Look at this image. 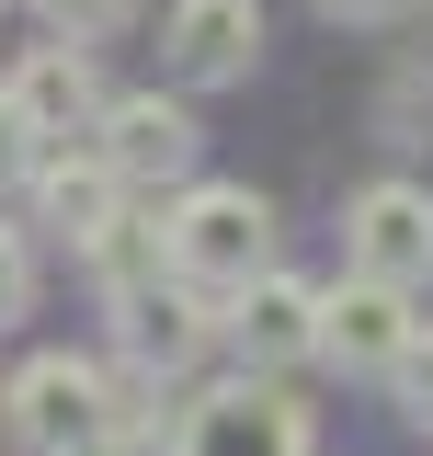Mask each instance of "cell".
Instances as JSON below:
<instances>
[{
  "instance_id": "6da1fadb",
  "label": "cell",
  "mask_w": 433,
  "mask_h": 456,
  "mask_svg": "<svg viewBox=\"0 0 433 456\" xmlns=\"http://www.w3.org/2000/svg\"><path fill=\"white\" fill-rule=\"evenodd\" d=\"M160 251L183 285H206V297H240V285L274 263V206L251 183H183L160 206Z\"/></svg>"
},
{
  "instance_id": "7a4b0ae2",
  "label": "cell",
  "mask_w": 433,
  "mask_h": 456,
  "mask_svg": "<svg viewBox=\"0 0 433 456\" xmlns=\"http://www.w3.org/2000/svg\"><path fill=\"white\" fill-rule=\"evenodd\" d=\"M0 422H12L35 456H92L114 434V377L92 365V354H35V365L0 388Z\"/></svg>"
},
{
  "instance_id": "3957f363",
  "label": "cell",
  "mask_w": 433,
  "mask_h": 456,
  "mask_svg": "<svg viewBox=\"0 0 433 456\" xmlns=\"http://www.w3.org/2000/svg\"><path fill=\"white\" fill-rule=\"evenodd\" d=\"M171 456H308V411H297V388H274L251 365L171 411Z\"/></svg>"
},
{
  "instance_id": "277c9868",
  "label": "cell",
  "mask_w": 433,
  "mask_h": 456,
  "mask_svg": "<svg viewBox=\"0 0 433 456\" xmlns=\"http://www.w3.org/2000/svg\"><path fill=\"white\" fill-rule=\"evenodd\" d=\"M92 137H103V160L137 183V194H183L194 183V149H206V126H194V103L183 92H114L103 114H92Z\"/></svg>"
},
{
  "instance_id": "5b68a950",
  "label": "cell",
  "mask_w": 433,
  "mask_h": 456,
  "mask_svg": "<svg viewBox=\"0 0 433 456\" xmlns=\"http://www.w3.org/2000/svg\"><path fill=\"white\" fill-rule=\"evenodd\" d=\"M216 308H228V297H206V285H183V274L160 263L149 285H126V297H114V342H126V365L171 377V365H194L206 342H228Z\"/></svg>"
},
{
  "instance_id": "8992f818",
  "label": "cell",
  "mask_w": 433,
  "mask_h": 456,
  "mask_svg": "<svg viewBox=\"0 0 433 456\" xmlns=\"http://www.w3.org/2000/svg\"><path fill=\"white\" fill-rule=\"evenodd\" d=\"M342 263L422 297L433 285V183H365V194L342 206Z\"/></svg>"
},
{
  "instance_id": "52a82bcc",
  "label": "cell",
  "mask_w": 433,
  "mask_h": 456,
  "mask_svg": "<svg viewBox=\"0 0 433 456\" xmlns=\"http://www.w3.org/2000/svg\"><path fill=\"white\" fill-rule=\"evenodd\" d=\"M411 331H422L411 320V285H388V274L320 285V365H342V377H388Z\"/></svg>"
},
{
  "instance_id": "ba28073f",
  "label": "cell",
  "mask_w": 433,
  "mask_h": 456,
  "mask_svg": "<svg viewBox=\"0 0 433 456\" xmlns=\"http://www.w3.org/2000/svg\"><path fill=\"white\" fill-rule=\"evenodd\" d=\"M160 57L183 92H228L263 69V0H171L160 23Z\"/></svg>"
},
{
  "instance_id": "9c48e42d",
  "label": "cell",
  "mask_w": 433,
  "mask_h": 456,
  "mask_svg": "<svg viewBox=\"0 0 433 456\" xmlns=\"http://www.w3.org/2000/svg\"><path fill=\"white\" fill-rule=\"evenodd\" d=\"M23 194H35V228H57L69 251H92V240L126 217V194H137V183L103 160V137H92V149H69V137H57L46 160H35V183H23Z\"/></svg>"
},
{
  "instance_id": "30bf717a",
  "label": "cell",
  "mask_w": 433,
  "mask_h": 456,
  "mask_svg": "<svg viewBox=\"0 0 433 456\" xmlns=\"http://www.w3.org/2000/svg\"><path fill=\"white\" fill-rule=\"evenodd\" d=\"M228 342H240V365H263V377H285V365H308L320 354V285L308 274H251L240 297H228Z\"/></svg>"
},
{
  "instance_id": "8fae6325",
  "label": "cell",
  "mask_w": 433,
  "mask_h": 456,
  "mask_svg": "<svg viewBox=\"0 0 433 456\" xmlns=\"http://www.w3.org/2000/svg\"><path fill=\"white\" fill-rule=\"evenodd\" d=\"M12 103L35 114L46 137H92V114H103V80H92V46H35L23 69H12Z\"/></svg>"
},
{
  "instance_id": "7c38bea8",
  "label": "cell",
  "mask_w": 433,
  "mask_h": 456,
  "mask_svg": "<svg viewBox=\"0 0 433 456\" xmlns=\"http://www.w3.org/2000/svg\"><path fill=\"white\" fill-rule=\"evenodd\" d=\"M57 137L46 126H35V114L12 103V80H0V194H23V183H35V160H46Z\"/></svg>"
},
{
  "instance_id": "4fadbf2b",
  "label": "cell",
  "mask_w": 433,
  "mask_h": 456,
  "mask_svg": "<svg viewBox=\"0 0 433 456\" xmlns=\"http://www.w3.org/2000/svg\"><path fill=\"white\" fill-rule=\"evenodd\" d=\"M35 12H46V35H69V46H103V35L137 23V0H35Z\"/></svg>"
},
{
  "instance_id": "5bb4252c",
  "label": "cell",
  "mask_w": 433,
  "mask_h": 456,
  "mask_svg": "<svg viewBox=\"0 0 433 456\" xmlns=\"http://www.w3.org/2000/svg\"><path fill=\"white\" fill-rule=\"evenodd\" d=\"M388 399H399V411L433 434V331H411V342H399V365H388Z\"/></svg>"
},
{
  "instance_id": "9a60e30c",
  "label": "cell",
  "mask_w": 433,
  "mask_h": 456,
  "mask_svg": "<svg viewBox=\"0 0 433 456\" xmlns=\"http://www.w3.org/2000/svg\"><path fill=\"white\" fill-rule=\"evenodd\" d=\"M12 320H35V240L23 228H0V331Z\"/></svg>"
},
{
  "instance_id": "2e32d148",
  "label": "cell",
  "mask_w": 433,
  "mask_h": 456,
  "mask_svg": "<svg viewBox=\"0 0 433 456\" xmlns=\"http://www.w3.org/2000/svg\"><path fill=\"white\" fill-rule=\"evenodd\" d=\"M308 12H331V23H388V12H411V0H308Z\"/></svg>"
},
{
  "instance_id": "e0dca14e",
  "label": "cell",
  "mask_w": 433,
  "mask_h": 456,
  "mask_svg": "<svg viewBox=\"0 0 433 456\" xmlns=\"http://www.w3.org/2000/svg\"><path fill=\"white\" fill-rule=\"evenodd\" d=\"M0 12H12V0H0Z\"/></svg>"
}]
</instances>
